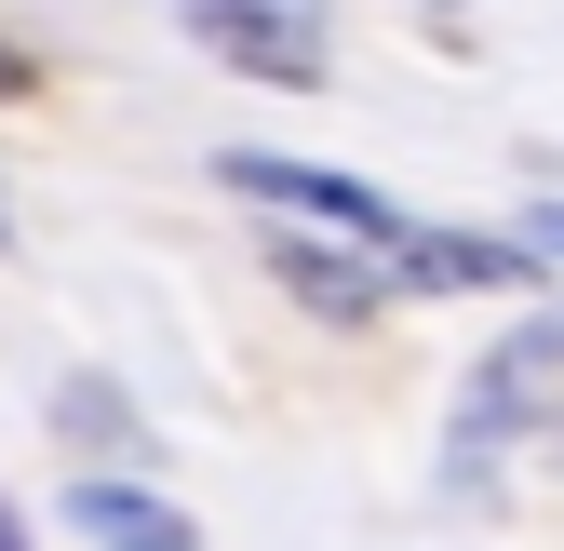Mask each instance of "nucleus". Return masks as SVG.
Returning a JSON list of instances; mask_svg holds the SVG:
<instances>
[{
  "label": "nucleus",
  "mask_w": 564,
  "mask_h": 551,
  "mask_svg": "<svg viewBox=\"0 0 564 551\" xmlns=\"http://www.w3.org/2000/svg\"><path fill=\"white\" fill-rule=\"evenodd\" d=\"M282 14H323V0H282Z\"/></svg>",
  "instance_id": "9d476101"
},
{
  "label": "nucleus",
  "mask_w": 564,
  "mask_h": 551,
  "mask_svg": "<svg viewBox=\"0 0 564 551\" xmlns=\"http://www.w3.org/2000/svg\"><path fill=\"white\" fill-rule=\"evenodd\" d=\"M229 188L282 202V216H310V229H349V242H390V229H403L377 188H349V175H323V162H269V149H229Z\"/></svg>",
  "instance_id": "7ed1b4c3"
},
{
  "label": "nucleus",
  "mask_w": 564,
  "mask_h": 551,
  "mask_svg": "<svg viewBox=\"0 0 564 551\" xmlns=\"http://www.w3.org/2000/svg\"><path fill=\"white\" fill-rule=\"evenodd\" d=\"M0 242H14V216H0Z\"/></svg>",
  "instance_id": "9b49d317"
},
{
  "label": "nucleus",
  "mask_w": 564,
  "mask_h": 551,
  "mask_svg": "<svg viewBox=\"0 0 564 551\" xmlns=\"http://www.w3.org/2000/svg\"><path fill=\"white\" fill-rule=\"evenodd\" d=\"M538 403H564V310H551V323H524L511 350L470 377V431H511V418H538Z\"/></svg>",
  "instance_id": "423d86ee"
},
{
  "label": "nucleus",
  "mask_w": 564,
  "mask_h": 551,
  "mask_svg": "<svg viewBox=\"0 0 564 551\" xmlns=\"http://www.w3.org/2000/svg\"><path fill=\"white\" fill-rule=\"evenodd\" d=\"M282 296L323 310V323H377L390 310V256L349 242V229H310V242H282Z\"/></svg>",
  "instance_id": "20e7f679"
},
{
  "label": "nucleus",
  "mask_w": 564,
  "mask_h": 551,
  "mask_svg": "<svg viewBox=\"0 0 564 551\" xmlns=\"http://www.w3.org/2000/svg\"><path fill=\"white\" fill-rule=\"evenodd\" d=\"M67 538H95V551H202V525L149 485H121V471H82L67 485Z\"/></svg>",
  "instance_id": "39448f33"
},
{
  "label": "nucleus",
  "mask_w": 564,
  "mask_h": 551,
  "mask_svg": "<svg viewBox=\"0 0 564 551\" xmlns=\"http://www.w3.org/2000/svg\"><path fill=\"white\" fill-rule=\"evenodd\" d=\"M390 283H431V296H511V283H538V242H484V229H390Z\"/></svg>",
  "instance_id": "f03ea898"
},
{
  "label": "nucleus",
  "mask_w": 564,
  "mask_h": 551,
  "mask_svg": "<svg viewBox=\"0 0 564 551\" xmlns=\"http://www.w3.org/2000/svg\"><path fill=\"white\" fill-rule=\"evenodd\" d=\"M28 82H41V67H28V54H14V41H0V95H28Z\"/></svg>",
  "instance_id": "6e6552de"
},
{
  "label": "nucleus",
  "mask_w": 564,
  "mask_h": 551,
  "mask_svg": "<svg viewBox=\"0 0 564 551\" xmlns=\"http://www.w3.org/2000/svg\"><path fill=\"white\" fill-rule=\"evenodd\" d=\"M0 551H28V525H14V511H0Z\"/></svg>",
  "instance_id": "1a4fd4ad"
},
{
  "label": "nucleus",
  "mask_w": 564,
  "mask_h": 551,
  "mask_svg": "<svg viewBox=\"0 0 564 551\" xmlns=\"http://www.w3.org/2000/svg\"><path fill=\"white\" fill-rule=\"evenodd\" d=\"M188 41H216L242 82H282V95L323 82V14H282V0H188Z\"/></svg>",
  "instance_id": "f257e3e1"
},
{
  "label": "nucleus",
  "mask_w": 564,
  "mask_h": 551,
  "mask_svg": "<svg viewBox=\"0 0 564 551\" xmlns=\"http://www.w3.org/2000/svg\"><path fill=\"white\" fill-rule=\"evenodd\" d=\"M524 242H538V256H564V202H538V216H524Z\"/></svg>",
  "instance_id": "0eeeda50"
}]
</instances>
